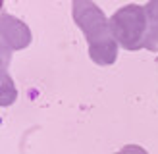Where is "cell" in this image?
Instances as JSON below:
<instances>
[{"instance_id":"3","label":"cell","mask_w":158,"mask_h":154,"mask_svg":"<svg viewBox=\"0 0 158 154\" xmlns=\"http://www.w3.org/2000/svg\"><path fill=\"white\" fill-rule=\"evenodd\" d=\"M0 35H2V46H6L8 50H23L33 41L31 29L8 12H4L0 19Z\"/></svg>"},{"instance_id":"4","label":"cell","mask_w":158,"mask_h":154,"mask_svg":"<svg viewBox=\"0 0 158 154\" xmlns=\"http://www.w3.org/2000/svg\"><path fill=\"white\" fill-rule=\"evenodd\" d=\"M118 50H120V44L116 43V38H108V41L89 46V56L97 66H112L118 60Z\"/></svg>"},{"instance_id":"7","label":"cell","mask_w":158,"mask_h":154,"mask_svg":"<svg viewBox=\"0 0 158 154\" xmlns=\"http://www.w3.org/2000/svg\"><path fill=\"white\" fill-rule=\"evenodd\" d=\"M122 150H123L125 154H148L143 146H139V144H125Z\"/></svg>"},{"instance_id":"2","label":"cell","mask_w":158,"mask_h":154,"mask_svg":"<svg viewBox=\"0 0 158 154\" xmlns=\"http://www.w3.org/2000/svg\"><path fill=\"white\" fill-rule=\"evenodd\" d=\"M72 15L75 25L83 31V37L89 46L100 44L112 38V31H110V19H106L104 12L94 4L87 2V0H75L72 4Z\"/></svg>"},{"instance_id":"5","label":"cell","mask_w":158,"mask_h":154,"mask_svg":"<svg viewBox=\"0 0 158 154\" xmlns=\"http://www.w3.org/2000/svg\"><path fill=\"white\" fill-rule=\"evenodd\" d=\"M15 98H18V91H15V85L12 83L10 75L6 71H2V87H0V104L4 108L10 106L15 102Z\"/></svg>"},{"instance_id":"8","label":"cell","mask_w":158,"mask_h":154,"mask_svg":"<svg viewBox=\"0 0 158 154\" xmlns=\"http://www.w3.org/2000/svg\"><path fill=\"white\" fill-rule=\"evenodd\" d=\"M114 154H125V152H123V150H120V152H114Z\"/></svg>"},{"instance_id":"6","label":"cell","mask_w":158,"mask_h":154,"mask_svg":"<svg viewBox=\"0 0 158 154\" xmlns=\"http://www.w3.org/2000/svg\"><path fill=\"white\" fill-rule=\"evenodd\" d=\"M145 12L148 18V25L158 29V0H152V2L145 4Z\"/></svg>"},{"instance_id":"1","label":"cell","mask_w":158,"mask_h":154,"mask_svg":"<svg viewBox=\"0 0 158 154\" xmlns=\"http://www.w3.org/2000/svg\"><path fill=\"white\" fill-rule=\"evenodd\" d=\"M147 27H148V18H147L145 6H139V4H125L120 10H116L110 18L112 37L123 50H129V52L143 48Z\"/></svg>"}]
</instances>
